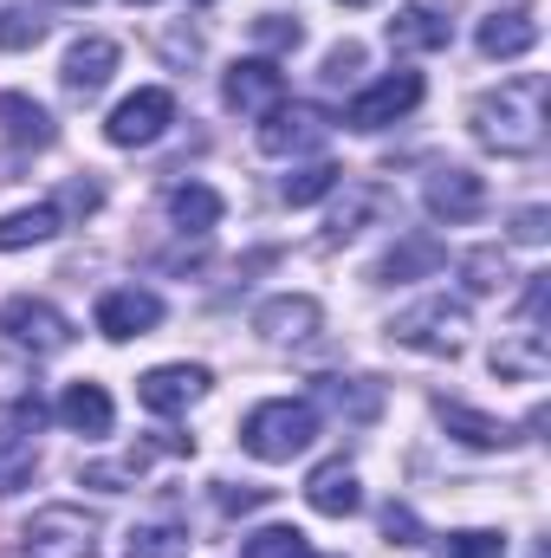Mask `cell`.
Here are the masks:
<instances>
[{
	"mask_svg": "<svg viewBox=\"0 0 551 558\" xmlns=\"http://www.w3.org/2000/svg\"><path fill=\"white\" fill-rule=\"evenodd\" d=\"M467 124H474V143L493 156H539L546 149V78L519 72L500 92H480Z\"/></svg>",
	"mask_w": 551,
	"mask_h": 558,
	"instance_id": "obj_1",
	"label": "cell"
},
{
	"mask_svg": "<svg viewBox=\"0 0 551 558\" xmlns=\"http://www.w3.org/2000/svg\"><path fill=\"white\" fill-rule=\"evenodd\" d=\"M311 441H318V403H305V397H267L241 422V448L254 461H292Z\"/></svg>",
	"mask_w": 551,
	"mask_h": 558,
	"instance_id": "obj_2",
	"label": "cell"
},
{
	"mask_svg": "<svg viewBox=\"0 0 551 558\" xmlns=\"http://www.w3.org/2000/svg\"><path fill=\"white\" fill-rule=\"evenodd\" d=\"M390 338L409 344V351H428V357H461V344H467V305L441 299V292L415 299V305H403L390 318Z\"/></svg>",
	"mask_w": 551,
	"mask_h": 558,
	"instance_id": "obj_3",
	"label": "cell"
},
{
	"mask_svg": "<svg viewBox=\"0 0 551 558\" xmlns=\"http://www.w3.org/2000/svg\"><path fill=\"white\" fill-rule=\"evenodd\" d=\"M20 558H98V520L85 507H39L20 533Z\"/></svg>",
	"mask_w": 551,
	"mask_h": 558,
	"instance_id": "obj_4",
	"label": "cell"
},
{
	"mask_svg": "<svg viewBox=\"0 0 551 558\" xmlns=\"http://www.w3.org/2000/svg\"><path fill=\"white\" fill-rule=\"evenodd\" d=\"M0 331H7V344H13V351H33V357H52V351H65V344H72L65 312H59L52 299H33V292H20V299H7V305H0Z\"/></svg>",
	"mask_w": 551,
	"mask_h": 558,
	"instance_id": "obj_5",
	"label": "cell"
},
{
	"mask_svg": "<svg viewBox=\"0 0 551 558\" xmlns=\"http://www.w3.org/2000/svg\"><path fill=\"white\" fill-rule=\"evenodd\" d=\"M415 105H421V78H415V72H383L377 85H364V92L344 105V124H351V131H383V124L409 118Z\"/></svg>",
	"mask_w": 551,
	"mask_h": 558,
	"instance_id": "obj_6",
	"label": "cell"
},
{
	"mask_svg": "<svg viewBox=\"0 0 551 558\" xmlns=\"http://www.w3.org/2000/svg\"><path fill=\"white\" fill-rule=\"evenodd\" d=\"M169 124H175V98H169L162 85H143V92H131V98L105 118V137L118 143V149H143V143L162 137Z\"/></svg>",
	"mask_w": 551,
	"mask_h": 558,
	"instance_id": "obj_7",
	"label": "cell"
},
{
	"mask_svg": "<svg viewBox=\"0 0 551 558\" xmlns=\"http://www.w3.org/2000/svg\"><path fill=\"white\" fill-rule=\"evenodd\" d=\"M421 202H428V215H434V221L461 228V221H480V215H487V182H480L474 169H461V162H441V169L428 175Z\"/></svg>",
	"mask_w": 551,
	"mask_h": 558,
	"instance_id": "obj_8",
	"label": "cell"
},
{
	"mask_svg": "<svg viewBox=\"0 0 551 558\" xmlns=\"http://www.w3.org/2000/svg\"><path fill=\"white\" fill-rule=\"evenodd\" d=\"M221 98L241 118H267V111L285 105V72H279L273 59H234L228 78H221Z\"/></svg>",
	"mask_w": 551,
	"mask_h": 558,
	"instance_id": "obj_9",
	"label": "cell"
},
{
	"mask_svg": "<svg viewBox=\"0 0 551 558\" xmlns=\"http://www.w3.org/2000/svg\"><path fill=\"white\" fill-rule=\"evenodd\" d=\"M208 371L201 364H156V371H143L137 377V403L143 410H156V416H182V410H195L201 397H208Z\"/></svg>",
	"mask_w": 551,
	"mask_h": 558,
	"instance_id": "obj_10",
	"label": "cell"
},
{
	"mask_svg": "<svg viewBox=\"0 0 551 558\" xmlns=\"http://www.w3.org/2000/svg\"><path fill=\"white\" fill-rule=\"evenodd\" d=\"M162 325V299L149 292V286H111L105 299H98V331L111 338V344H131L143 331H156Z\"/></svg>",
	"mask_w": 551,
	"mask_h": 558,
	"instance_id": "obj_11",
	"label": "cell"
},
{
	"mask_svg": "<svg viewBox=\"0 0 551 558\" xmlns=\"http://www.w3.org/2000/svg\"><path fill=\"white\" fill-rule=\"evenodd\" d=\"M390 46L396 52H448L454 46V13L448 0H403L390 20Z\"/></svg>",
	"mask_w": 551,
	"mask_h": 558,
	"instance_id": "obj_12",
	"label": "cell"
},
{
	"mask_svg": "<svg viewBox=\"0 0 551 558\" xmlns=\"http://www.w3.org/2000/svg\"><path fill=\"white\" fill-rule=\"evenodd\" d=\"M325 137H331V118L318 105H279V111L260 118V149L267 156H305V149H318Z\"/></svg>",
	"mask_w": 551,
	"mask_h": 558,
	"instance_id": "obj_13",
	"label": "cell"
},
{
	"mask_svg": "<svg viewBox=\"0 0 551 558\" xmlns=\"http://www.w3.org/2000/svg\"><path fill=\"white\" fill-rule=\"evenodd\" d=\"M305 507L325 513V520H351L364 507V487H357V468L351 461H318L305 474Z\"/></svg>",
	"mask_w": 551,
	"mask_h": 558,
	"instance_id": "obj_14",
	"label": "cell"
},
{
	"mask_svg": "<svg viewBox=\"0 0 551 558\" xmlns=\"http://www.w3.org/2000/svg\"><path fill=\"white\" fill-rule=\"evenodd\" d=\"M318 325H325V312H318V299H305V292H279V299H260V305H254V331L273 338V344H298V338H311Z\"/></svg>",
	"mask_w": 551,
	"mask_h": 558,
	"instance_id": "obj_15",
	"label": "cell"
},
{
	"mask_svg": "<svg viewBox=\"0 0 551 558\" xmlns=\"http://www.w3.org/2000/svg\"><path fill=\"white\" fill-rule=\"evenodd\" d=\"M111 72H118V46L111 39H78L72 52H65V65H59V85L72 92V98H98L105 85H111Z\"/></svg>",
	"mask_w": 551,
	"mask_h": 558,
	"instance_id": "obj_16",
	"label": "cell"
},
{
	"mask_svg": "<svg viewBox=\"0 0 551 558\" xmlns=\"http://www.w3.org/2000/svg\"><path fill=\"white\" fill-rule=\"evenodd\" d=\"M59 422L72 428V435H91V441H105L111 428H118V403H111V390L105 384H65V397H59Z\"/></svg>",
	"mask_w": 551,
	"mask_h": 558,
	"instance_id": "obj_17",
	"label": "cell"
},
{
	"mask_svg": "<svg viewBox=\"0 0 551 558\" xmlns=\"http://www.w3.org/2000/svg\"><path fill=\"white\" fill-rule=\"evenodd\" d=\"M474 46H480L487 59H526V52L539 46V20H532L526 7L487 13V20H480V33H474Z\"/></svg>",
	"mask_w": 551,
	"mask_h": 558,
	"instance_id": "obj_18",
	"label": "cell"
},
{
	"mask_svg": "<svg viewBox=\"0 0 551 558\" xmlns=\"http://www.w3.org/2000/svg\"><path fill=\"white\" fill-rule=\"evenodd\" d=\"M59 202H33V208H13L0 215V254H20V247H46L59 234Z\"/></svg>",
	"mask_w": 551,
	"mask_h": 558,
	"instance_id": "obj_19",
	"label": "cell"
},
{
	"mask_svg": "<svg viewBox=\"0 0 551 558\" xmlns=\"http://www.w3.org/2000/svg\"><path fill=\"white\" fill-rule=\"evenodd\" d=\"M221 215H228V202H221L208 182H175V189H169V221H175L182 234H208Z\"/></svg>",
	"mask_w": 551,
	"mask_h": 558,
	"instance_id": "obj_20",
	"label": "cell"
},
{
	"mask_svg": "<svg viewBox=\"0 0 551 558\" xmlns=\"http://www.w3.org/2000/svg\"><path fill=\"white\" fill-rule=\"evenodd\" d=\"M0 131L20 143V149H46V143H52V118H46V105H33L26 92H0Z\"/></svg>",
	"mask_w": 551,
	"mask_h": 558,
	"instance_id": "obj_21",
	"label": "cell"
},
{
	"mask_svg": "<svg viewBox=\"0 0 551 558\" xmlns=\"http://www.w3.org/2000/svg\"><path fill=\"white\" fill-rule=\"evenodd\" d=\"M434 416H441L448 435H461L467 448H506V441H513V428H506V422L480 416V410H467V403H448V397L434 403Z\"/></svg>",
	"mask_w": 551,
	"mask_h": 558,
	"instance_id": "obj_22",
	"label": "cell"
},
{
	"mask_svg": "<svg viewBox=\"0 0 551 558\" xmlns=\"http://www.w3.org/2000/svg\"><path fill=\"white\" fill-rule=\"evenodd\" d=\"M377 208H390V195H383L377 182H351L344 208L331 215V247H338V241H357V234H364V221H370Z\"/></svg>",
	"mask_w": 551,
	"mask_h": 558,
	"instance_id": "obj_23",
	"label": "cell"
},
{
	"mask_svg": "<svg viewBox=\"0 0 551 558\" xmlns=\"http://www.w3.org/2000/svg\"><path fill=\"white\" fill-rule=\"evenodd\" d=\"M33 468H39L33 435H26V428H0V500H7V494H20V487L33 481Z\"/></svg>",
	"mask_w": 551,
	"mask_h": 558,
	"instance_id": "obj_24",
	"label": "cell"
},
{
	"mask_svg": "<svg viewBox=\"0 0 551 558\" xmlns=\"http://www.w3.org/2000/svg\"><path fill=\"white\" fill-rule=\"evenodd\" d=\"M318 397H325L338 416H351V422H370V416H377V403H383V390H377V384H364V377H325V384H318Z\"/></svg>",
	"mask_w": 551,
	"mask_h": 558,
	"instance_id": "obj_25",
	"label": "cell"
},
{
	"mask_svg": "<svg viewBox=\"0 0 551 558\" xmlns=\"http://www.w3.org/2000/svg\"><path fill=\"white\" fill-rule=\"evenodd\" d=\"M448 254H441V241H428V234H415L403 247H390L383 260H377V279H415V274H434Z\"/></svg>",
	"mask_w": 551,
	"mask_h": 558,
	"instance_id": "obj_26",
	"label": "cell"
},
{
	"mask_svg": "<svg viewBox=\"0 0 551 558\" xmlns=\"http://www.w3.org/2000/svg\"><path fill=\"white\" fill-rule=\"evenodd\" d=\"M338 182H344V169H331V162H305V169H292V175L279 182V195H285L292 208H311V202L338 195Z\"/></svg>",
	"mask_w": 551,
	"mask_h": 558,
	"instance_id": "obj_27",
	"label": "cell"
},
{
	"mask_svg": "<svg viewBox=\"0 0 551 558\" xmlns=\"http://www.w3.org/2000/svg\"><path fill=\"white\" fill-rule=\"evenodd\" d=\"M124 558H188V533L169 526V520H156V526H131Z\"/></svg>",
	"mask_w": 551,
	"mask_h": 558,
	"instance_id": "obj_28",
	"label": "cell"
},
{
	"mask_svg": "<svg viewBox=\"0 0 551 558\" xmlns=\"http://www.w3.org/2000/svg\"><path fill=\"white\" fill-rule=\"evenodd\" d=\"M241 558H311V539L298 526H260L241 539Z\"/></svg>",
	"mask_w": 551,
	"mask_h": 558,
	"instance_id": "obj_29",
	"label": "cell"
},
{
	"mask_svg": "<svg viewBox=\"0 0 551 558\" xmlns=\"http://www.w3.org/2000/svg\"><path fill=\"white\" fill-rule=\"evenodd\" d=\"M39 39H46V20H39L33 7L7 0V7H0V52H33Z\"/></svg>",
	"mask_w": 551,
	"mask_h": 558,
	"instance_id": "obj_30",
	"label": "cell"
},
{
	"mask_svg": "<svg viewBox=\"0 0 551 558\" xmlns=\"http://www.w3.org/2000/svg\"><path fill=\"white\" fill-rule=\"evenodd\" d=\"M143 468H149V448H137V454H124V461H91L78 481L85 487H105V494H124V487H137Z\"/></svg>",
	"mask_w": 551,
	"mask_h": 558,
	"instance_id": "obj_31",
	"label": "cell"
},
{
	"mask_svg": "<svg viewBox=\"0 0 551 558\" xmlns=\"http://www.w3.org/2000/svg\"><path fill=\"white\" fill-rule=\"evenodd\" d=\"M434 558H506V533H487V526L448 533V539H434Z\"/></svg>",
	"mask_w": 551,
	"mask_h": 558,
	"instance_id": "obj_32",
	"label": "cell"
},
{
	"mask_svg": "<svg viewBox=\"0 0 551 558\" xmlns=\"http://www.w3.org/2000/svg\"><path fill=\"white\" fill-rule=\"evenodd\" d=\"M461 274H467V292H500V279H506V254H500V247H474V254L461 260Z\"/></svg>",
	"mask_w": 551,
	"mask_h": 558,
	"instance_id": "obj_33",
	"label": "cell"
},
{
	"mask_svg": "<svg viewBox=\"0 0 551 558\" xmlns=\"http://www.w3.org/2000/svg\"><path fill=\"white\" fill-rule=\"evenodd\" d=\"M254 39H260L267 52H292V46L305 39V26H298V20H285V13H260V20H254Z\"/></svg>",
	"mask_w": 551,
	"mask_h": 558,
	"instance_id": "obj_34",
	"label": "cell"
},
{
	"mask_svg": "<svg viewBox=\"0 0 551 558\" xmlns=\"http://www.w3.org/2000/svg\"><path fill=\"white\" fill-rule=\"evenodd\" d=\"M383 539H390V546H421V520H415V507H403V500L383 507Z\"/></svg>",
	"mask_w": 551,
	"mask_h": 558,
	"instance_id": "obj_35",
	"label": "cell"
},
{
	"mask_svg": "<svg viewBox=\"0 0 551 558\" xmlns=\"http://www.w3.org/2000/svg\"><path fill=\"white\" fill-rule=\"evenodd\" d=\"M357 65H364V46H357V39L331 46V52H325V85H344V78H357Z\"/></svg>",
	"mask_w": 551,
	"mask_h": 558,
	"instance_id": "obj_36",
	"label": "cell"
},
{
	"mask_svg": "<svg viewBox=\"0 0 551 558\" xmlns=\"http://www.w3.org/2000/svg\"><path fill=\"white\" fill-rule=\"evenodd\" d=\"M546 234H551V215H546V208H519V215H513V241H526V247H539Z\"/></svg>",
	"mask_w": 551,
	"mask_h": 558,
	"instance_id": "obj_37",
	"label": "cell"
},
{
	"mask_svg": "<svg viewBox=\"0 0 551 558\" xmlns=\"http://www.w3.org/2000/svg\"><path fill=\"white\" fill-rule=\"evenodd\" d=\"M267 500H273V487H221V513H254Z\"/></svg>",
	"mask_w": 551,
	"mask_h": 558,
	"instance_id": "obj_38",
	"label": "cell"
},
{
	"mask_svg": "<svg viewBox=\"0 0 551 558\" xmlns=\"http://www.w3.org/2000/svg\"><path fill=\"white\" fill-rule=\"evenodd\" d=\"M338 7H370V0H338Z\"/></svg>",
	"mask_w": 551,
	"mask_h": 558,
	"instance_id": "obj_39",
	"label": "cell"
},
{
	"mask_svg": "<svg viewBox=\"0 0 551 558\" xmlns=\"http://www.w3.org/2000/svg\"><path fill=\"white\" fill-rule=\"evenodd\" d=\"M72 7H91V0H72Z\"/></svg>",
	"mask_w": 551,
	"mask_h": 558,
	"instance_id": "obj_40",
	"label": "cell"
},
{
	"mask_svg": "<svg viewBox=\"0 0 551 558\" xmlns=\"http://www.w3.org/2000/svg\"><path fill=\"white\" fill-rule=\"evenodd\" d=\"M131 7H149V0H131Z\"/></svg>",
	"mask_w": 551,
	"mask_h": 558,
	"instance_id": "obj_41",
	"label": "cell"
},
{
	"mask_svg": "<svg viewBox=\"0 0 551 558\" xmlns=\"http://www.w3.org/2000/svg\"><path fill=\"white\" fill-rule=\"evenodd\" d=\"M195 7H208V0H195Z\"/></svg>",
	"mask_w": 551,
	"mask_h": 558,
	"instance_id": "obj_42",
	"label": "cell"
}]
</instances>
